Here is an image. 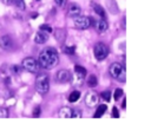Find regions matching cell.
Listing matches in <instances>:
<instances>
[{"label":"cell","mask_w":151,"mask_h":137,"mask_svg":"<svg viewBox=\"0 0 151 137\" xmlns=\"http://www.w3.org/2000/svg\"><path fill=\"white\" fill-rule=\"evenodd\" d=\"M59 63V54L54 47H46L44 48L38 57V64L46 70H51L57 66Z\"/></svg>","instance_id":"obj_1"},{"label":"cell","mask_w":151,"mask_h":137,"mask_svg":"<svg viewBox=\"0 0 151 137\" xmlns=\"http://www.w3.org/2000/svg\"><path fill=\"white\" fill-rule=\"evenodd\" d=\"M35 90L40 94H46L50 90V77L46 73H39L35 78Z\"/></svg>","instance_id":"obj_2"},{"label":"cell","mask_w":151,"mask_h":137,"mask_svg":"<svg viewBox=\"0 0 151 137\" xmlns=\"http://www.w3.org/2000/svg\"><path fill=\"white\" fill-rule=\"evenodd\" d=\"M85 76H86V70L85 67L80 66V65H76L74 66V73L73 76L71 74V81L74 86H81L85 81Z\"/></svg>","instance_id":"obj_3"},{"label":"cell","mask_w":151,"mask_h":137,"mask_svg":"<svg viewBox=\"0 0 151 137\" xmlns=\"http://www.w3.org/2000/svg\"><path fill=\"white\" fill-rule=\"evenodd\" d=\"M93 54L97 60H104L109 54V47L104 43H97L93 47Z\"/></svg>","instance_id":"obj_4"},{"label":"cell","mask_w":151,"mask_h":137,"mask_svg":"<svg viewBox=\"0 0 151 137\" xmlns=\"http://www.w3.org/2000/svg\"><path fill=\"white\" fill-rule=\"evenodd\" d=\"M21 67L25 70V71H28V72H32V73H35L39 68V64L38 61L32 58V57H27L22 60L21 63Z\"/></svg>","instance_id":"obj_5"},{"label":"cell","mask_w":151,"mask_h":137,"mask_svg":"<svg viewBox=\"0 0 151 137\" xmlns=\"http://www.w3.org/2000/svg\"><path fill=\"white\" fill-rule=\"evenodd\" d=\"M91 24H92V19L88 18V17L78 15V17L74 18V26L78 30H86L91 26Z\"/></svg>","instance_id":"obj_6"},{"label":"cell","mask_w":151,"mask_h":137,"mask_svg":"<svg viewBox=\"0 0 151 137\" xmlns=\"http://www.w3.org/2000/svg\"><path fill=\"white\" fill-rule=\"evenodd\" d=\"M98 100H99V97L94 91H88L85 96V105L87 107H94V105H97Z\"/></svg>","instance_id":"obj_7"},{"label":"cell","mask_w":151,"mask_h":137,"mask_svg":"<svg viewBox=\"0 0 151 137\" xmlns=\"http://www.w3.org/2000/svg\"><path fill=\"white\" fill-rule=\"evenodd\" d=\"M71 80V72L68 70H59L55 74V81L60 84H65Z\"/></svg>","instance_id":"obj_8"},{"label":"cell","mask_w":151,"mask_h":137,"mask_svg":"<svg viewBox=\"0 0 151 137\" xmlns=\"http://www.w3.org/2000/svg\"><path fill=\"white\" fill-rule=\"evenodd\" d=\"M13 47V40L9 35H2L0 38V48L2 51H9Z\"/></svg>","instance_id":"obj_9"},{"label":"cell","mask_w":151,"mask_h":137,"mask_svg":"<svg viewBox=\"0 0 151 137\" xmlns=\"http://www.w3.org/2000/svg\"><path fill=\"white\" fill-rule=\"evenodd\" d=\"M123 68H124V67H123L119 63H113V64H111L110 70H109L110 76H111L112 78L117 79V78H118V76H119V73L122 72V70H123Z\"/></svg>","instance_id":"obj_10"},{"label":"cell","mask_w":151,"mask_h":137,"mask_svg":"<svg viewBox=\"0 0 151 137\" xmlns=\"http://www.w3.org/2000/svg\"><path fill=\"white\" fill-rule=\"evenodd\" d=\"M80 13H81V8H80L79 5H77V4H71V5L68 6V9H67V15H68V17L76 18V17L80 15Z\"/></svg>","instance_id":"obj_11"},{"label":"cell","mask_w":151,"mask_h":137,"mask_svg":"<svg viewBox=\"0 0 151 137\" xmlns=\"http://www.w3.org/2000/svg\"><path fill=\"white\" fill-rule=\"evenodd\" d=\"M48 39V33L44 32V31H38L34 35V41L37 44H45Z\"/></svg>","instance_id":"obj_12"},{"label":"cell","mask_w":151,"mask_h":137,"mask_svg":"<svg viewBox=\"0 0 151 137\" xmlns=\"http://www.w3.org/2000/svg\"><path fill=\"white\" fill-rule=\"evenodd\" d=\"M107 27H109V25H107L106 20H104V18L99 19V20L96 22V30H97V32L100 33V34L105 33V32L107 31Z\"/></svg>","instance_id":"obj_13"},{"label":"cell","mask_w":151,"mask_h":137,"mask_svg":"<svg viewBox=\"0 0 151 137\" xmlns=\"http://www.w3.org/2000/svg\"><path fill=\"white\" fill-rule=\"evenodd\" d=\"M58 116L60 118H71L72 117V109L68 106H63L59 109Z\"/></svg>","instance_id":"obj_14"},{"label":"cell","mask_w":151,"mask_h":137,"mask_svg":"<svg viewBox=\"0 0 151 137\" xmlns=\"http://www.w3.org/2000/svg\"><path fill=\"white\" fill-rule=\"evenodd\" d=\"M91 7L93 8V11L100 17V18H105V11H104V8L100 6V5H98V4H96V2H91Z\"/></svg>","instance_id":"obj_15"},{"label":"cell","mask_w":151,"mask_h":137,"mask_svg":"<svg viewBox=\"0 0 151 137\" xmlns=\"http://www.w3.org/2000/svg\"><path fill=\"white\" fill-rule=\"evenodd\" d=\"M86 84H87V86H90V87H96L97 84H98V78H97V76H96V74H90V76L87 77V79H86Z\"/></svg>","instance_id":"obj_16"},{"label":"cell","mask_w":151,"mask_h":137,"mask_svg":"<svg viewBox=\"0 0 151 137\" xmlns=\"http://www.w3.org/2000/svg\"><path fill=\"white\" fill-rule=\"evenodd\" d=\"M106 109H107V105H105V104H101V105H99V106L97 107V111H96V113H94V117H96V118H99V117H101V116L105 113Z\"/></svg>","instance_id":"obj_17"},{"label":"cell","mask_w":151,"mask_h":137,"mask_svg":"<svg viewBox=\"0 0 151 137\" xmlns=\"http://www.w3.org/2000/svg\"><path fill=\"white\" fill-rule=\"evenodd\" d=\"M79 98H80V92H79V91H73V92L68 96V102H70V103H76Z\"/></svg>","instance_id":"obj_18"},{"label":"cell","mask_w":151,"mask_h":137,"mask_svg":"<svg viewBox=\"0 0 151 137\" xmlns=\"http://www.w3.org/2000/svg\"><path fill=\"white\" fill-rule=\"evenodd\" d=\"M21 70H22V67H21V66H18V65H12V66L9 67L11 73H12V74H15V76L20 74V73H21Z\"/></svg>","instance_id":"obj_19"},{"label":"cell","mask_w":151,"mask_h":137,"mask_svg":"<svg viewBox=\"0 0 151 137\" xmlns=\"http://www.w3.org/2000/svg\"><path fill=\"white\" fill-rule=\"evenodd\" d=\"M55 38H57L59 41H63V40L66 38V33H65L63 30H57V32H55Z\"/></svg>","instance_id":"obj_20"},{"label":"cell","mask_w":151,"mask_h":137,"mask_svg":"<svg viewBox=\"0 0 151 137\" xmlns=\"http://www.w3.org/2000/svg\"><path fill=\"white\" fill-rule=\"evenodd\" d=\"M64 53H66V54H74V52H76V46H66V47H64Z\"/></svg>","instance_id":"obj_21"},{"label":"cell","mask_w":151,"mask_h":137,"mask_svg":"<svg viewBox=\"0 0 151 137\" xmlns=\"http://www.w3.org/2000/svg\"><path fill=\"white\" fill-rule=\"evenodd\" d=\"M14 4H15V6L20 11H24L25 9V2H24V0H14Z\"/></svg>","instance_id":"obj_22"},{"label":"cell","mask_w":151,"mask_h":137,"mask_svg":"<svg viewBox=\"0 0 151 137\" xmlns=\"http://www.w3.org/2000/svg\"><path fill=\"white\" fill-rule=\"evenodd\" d=\"M101 98H103L105 102H110V99H111V92H110V91H104V92H101Z\"/></svg>","instance_id":"obj_23"},{"label":"cell","mask_w":151,"mask_h":137,"mask_svg":"<svg viewBox=\"0 0 151 137\" xmlns=\"http://www.w3.org/2000/svg\"><path fill=\"white\" fill-rule=\"evenodd\" d=\"M40 31H44V32H46V33H51V32H52V27H51L50 25L44 24V25L40 26Z\"/></svg>","instance_id":"obj_24"},{"label":"cell","mask_w":151,"mask_h":137,"mask_svg":"<svg viewBox=\"0 0 151 137\" xmlns=\"http://www.w3.org/2000/svg\"><path fill=\"white\" fill-rule=\"evenodd\" d=\"M123 94H124L123 90H122V89H117V90L114 91V94H113V96H114V99L117 100V99H119V98H120Z\"/></svg>","instance_id":"obj_25"},{"label":"cell","mask_w":151,"mask_h":137,"mask_svg":"<svg viewBox=\"0 0 151 137\" xmlns=\"http://www.w3.org/2000/svg\"><path fill=\"white\" fill-rule=\"evenodd\" d=\"M0 117H2V118L8 117V110L6 107H0Z\"/></svg>","instance_id":"obj_26"},{"label":"cell","mask_w":151,"mask_h":137,"mask_svg":"<svg viewBox=\"0 0 151 137\" xmlns=\"http://www.w3.org/2000/svg\"><path fill=\"white\" fill-rule=\"evenodd\" d=\"M117 80H119V81H125V68H123V70H122V72L119 73V76H118Z\"/></svg>","instance_id":"obj_27"},{"label":"cell","mask_w":151,"mask_h":137,"mask_svg":"<svg viewBox=\"0 0 151 137\" xmlns=\"http://www.w3.org/2000/svg\"><path fill=\"white\" fill-rule=\"evenodd\" d=\"M72 117H81V111L80 110H72Z\"/></svg>","instance_id":"obj_28"},{"label":"cell","mask_w":151,"mask_h":137,"mask_svg":"<svg viewBox=\"0 0 151 137\" xmlns=\"http://www.w3.org/2000/svg\"><path fill=\"white\" fill-rule=\"evenodd\" d=\"M66 1L67 0H55V4H57L58 7H64L66 5Z\"/></svg>","instance_id":"obj_29"},{"label":"cell","mask_w":151,"mask_h":137,"mask_svg":"<svg viewBox=\"0 0 151 137\" xmlns=\"http://www.w3.org/2000/svg\"><path fill=\"white\" fill-rule=\"evenodd\" d=\"M40 107L39 106H37V107H34V110H33V117H39L40 115Z\"/></svg>","instance_id":"obj_30"},{"label":"cell","mask_w":151,"mask_h":137,"mask_svg":"<svg viewBox=\"0 0 151 137\" xmlns=\"http://www.w3.org/2000/svg\"><path fill=\"white\" fill-rule=\"evenodd\" d=\"M112 117H114V118H118L119 117V112H118L117 107H113L112 109Z\"/></svg>","instance_id":"obj_31"},{"label":"cell","mask_w":151,"mask_h":137,"mask_svg":"<svg viewBox=\"0 0 151 137\" xmlns=\"http://www.w3.org/2000/svg\"><path fill=\"white\" fill-rule=\"evenodd\" d=\"M1 2H2L4 5H7V6L14 5V0H1Z\"/></svg>","instance_id":"obj_32"},{"label":"cell","mask_w":151,"mask_h":137,"mask_svg":"<svg viewBox=\"0 0 151 137\" xmlns=\"http://www.w3.org/2000/svg\"><path fill=\"white\" fill-rule=\"evenodd\" d=\"M125 103H126V100H125V98H124V100H123V109H125Z\"/></svg>","instance_id":"obj_33"},{"label":"cell","mask_w":151,"mask_h":137,"mask_svg":"<svg viewBox=\"0 0 151 137\" xmlns=\"http://www.w3.org/2000/svg\"><path fill=\"white\" fill-rule=\"evenodd\" d=\"M38 1H39V0H38Z\"/></svg>","instance_id":"obj_34"}]
</instances>
